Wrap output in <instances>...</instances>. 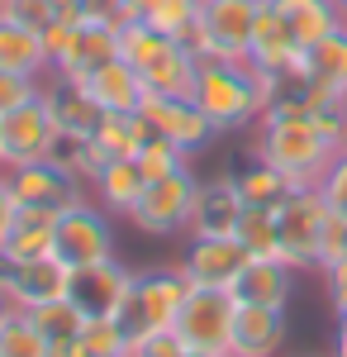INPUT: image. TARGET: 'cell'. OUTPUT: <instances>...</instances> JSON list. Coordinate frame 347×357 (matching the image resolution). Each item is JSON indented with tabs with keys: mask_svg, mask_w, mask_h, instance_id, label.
Masks as SVG:
<instances>
[{
	"mask_svg": "<svg viewBox=\"0 0 347 357\" xmlns=\"http://www.w3.org/2000/svg\"><path fill=\"white\" fill-rule=\"evenodd\" d=\"M343 148L314 124V114L304 110V100L295 96V86L281 91V100L262 114V138H257V158L271 162L291 186H319L323 172L333 167Z\"/></svg>",
	"mask_w": 347,
	"mask_h": 357,
	"instance_id": "obj_1",
	"label": "cell"
},
{
	"mask_svg": "<svg viewBox=\"0 0 347 357\" xmlns=\"http://www.w3.org/2000/svg\"><path fill=\"white\" fill-rule=\"evenodd\" d=\"M286 91V77L276 72H262L252 62H224V57H210L195 67V91L190 100L200 105V114L214 124V134H229V129H242L252 119L281 100Z\"/></svg>",
	"mask_w": 347,
	"mask_h": 357,
	"instance_id": "obj_2",
	"label": "cell"
},
{
	"mask_svg": "<svg viewBox=\"0 0 347 357\" xmlns=\"http://www.w3.org/2000/svg\"><path fill=\"white\" fill-rule=\"evenodd\" d=\"M119 57L143 77V91L148 96H176V100H190L195 91V57L167 38L157 29H148V20H124L119 24Z\"/></svg>",
	"mask_w": 347,
	"mask_h": 357,
	"instance_id": "obj_3",
	"label": "cell"
},
{
	"mask_svg": "<svg viewBox=\"0 0 347 357\" xmlns=\"http://www.w3.org/2000/svg\"><path fill=\"white\" fill-rule=\"evenodd\" d=\"M186 291H190V281L181 276V267H176V272L134 276V291H129V301L119 310V324L129 333V343L176 329V314H181V305H186Z\"/></svg>",
	"mask_w": 347,
	"mask_h": 357,
	"instance_id": "obj_4",
	"label": "cell"
},
{
	"mask_svg": "<svg viewBox=\"0 0 347 357\" xmlns=\"http://www.w3.org/2000/svg\"><path fill=\"white\" fill-rule=\"evenodd\" d=\"M233 291H214V286H190L186 305L176 314V333L190 353L205 357H229V338H233Z\"/></svg>",
	"mask_w": 347,
	"mask_h": 357,
	"instance_id": "obj_5",
	"label": "cell"
},
{
	"mask_svg": "<svg viewBox=\"0 0 347 357\" xmlns=\"http://www.w3.org/2000/svg\"><path fill=\"white\" fill-rule=\"evenodd\" d=\"M271 220H276V238H281V262L286 267H314L319 234H323V220H328V200H323L319 186L291 191L271 210Z\"/></svg>",
	"mask_w": 347,
	"mask_h": 357,
	"instance_id": "obj_6",
	"label": "cell"
},
{
	"mask_svg": "<svg viewBox=\"0 0 347 357\" xmlns=\"http://www.w3.org/2000/svg\"><path fill=\"white\" fill-rule=\"evenodd\" d=\"M53 257H62L72 272L114 257V229H109V215L100 210V205H91V200L67 205V210L57 215V224H53Z\"/></svg>",
	"mask_w": 347,
	"mask_h": 357,
	"instance_id": "obj_7",
	"label": "cell"
},
{
	"mask_svg": "<svg viewBox=\"0 0 347 357\" xmlns=\"http://www.w3.org/2000/svg\"><path fill=\"white\" fill-rule=\"evenodd\" d=\"M195 191H200V181L190 176V167L171 172V176H157V181L143 186V195H138L129 220H134V229H143V234H176V229L190 224Z\"/></svg>",
	"mask_w": 347,
	"mask_h": 357,
	"instance_id": "obj_8",
	"label": "cell"
},
{
	"mask_svg": "<svg viewBox=\"0 0 347 357\" xmlns=\"http://www.w3.org/2000/svg\"><path fill=\"white\" fill-rule=\"evenodd\" d=\"M57 143V124L48 105H43V91L20 105V110L0 114V158H5V172L10 167H24V162H43Z\"/></svg>",
	"mask_w": 347,
	"mask_h": 357,
	"instance_id": "obj_9",
	"label": "cell"
},
{
	"mask_svg": "<svg viewBox=\"0 0 347 357\" xmlns=\"http://www.w3.org/2000/svg\"><path fill=\"white\" fill-rule=\"evenodd\" d=\"M129 291H134V272L119 267L114 257H105V262H91V267H77L72 272L67 301L77 305L86 319H119Z\"/></svg>",
	"mask_w": 347,
	"mask_h": 357,
	"instance_id": "obj_10",
	"label": "cell"
},
{
	"mask_svg": "<svg viewBox=\"0 0 347 357\" xmlns=\"http://www.w3.org/2000/svg\"><path fill=\"white\" fill-rule=\"evenodd\" d=\"M257 10H262V0H205V5H200V24H205L210 57H224V62H247Z\"/></svg>",
	"mask_w": 347,
	"mask_h": 357,
	"instance_id": "obj_11",
	"label": "cell"
},
{
	"mask_svg": "<svg viewBox=\"0 0 347 357\" xmlns=\"http://www.w3.org/2000/svg\"><path fill=\"white\" fill-rule=\"evenodd\" d=\"M247 62H252V67H262V72L286 77V86L304 82V48L291 38V29H286V20L276 15V5H271V0H262V10H257Z\"/></svg>",
	"mask_w": 347,
	"mask_h": 357,
	"instance_id": "obj_12",
	"label": "cell"
},
{
	"mask_svg": "<svg viewBox=\"0 0 347 357\" xmlns=\"http://www.w3.org/2000/svg\"><path fill=\"white\" fill-rule=\"evenodd\" d=\"M5 176H10V191H15V200H20V205H29V210H53V215H62L67 205L86 200L77 176H67V172H62L57 162H48V158H43V162L10 167Z\"/></svg>",
	"mask_w": 347,
	"mask_h": 357,
	"instance_id": "obj_13",
	"label": "cell"
},
{
	"mask_svg": "<svg viewBox=\"0 0 347 357\" xmlns=\"http://www.w3.org/2000/svg\"><path fill=\"white\" fill-rule=\"evenodd\" d=\"M143 114L153 124V134L176 143L181 153H200L214 138V124L200 114L195 100H176V96H143Z\"/></svg>",
	"mask_w": 347,
	"mask_h": 357,
	"instance_id": "obj_14",
	"label": "cell"
},
{
	"mask_svg": "<svg viewBox=\"0 0 347 357\" xmlns=\"http://www.w3.org/2000/svg\"><path fill=\"white\" fill-rule=\"evenodd\" d=\"M119 57V24H105V20H81L67 53L53 62V77H67V82H86L95 77L105 62Z\"/></svg>",
	"mask_w": 347,
	"mask_h": 357,
	"instance_id": "obj_15",
	"label": "cell"
},
{
	"mask_svg": "<svg viewBox=\"0 0 347 357\" xmlns=\"http://www.w3.org/2000/svg\"><path fill=\"white\" fill-rule=\"evenodd\" d=\"M242 195L233 176H214V181H200L195 191V205H190V238H233V229L242 220Z\"/></svg>",
	"mask_w": 347,
	"mask_h": 357,
	"instance_id": "obj_16",
	"label": "cell"
},
{
	"mask_svg": "<svg viewBox=\"0 0 347 357\" xmlns=\"http://www.w3.org/2000/svg\"><path fill=\"white\" fill-rule=\"evenodd\" d=\"M242 267H247V252L238 238H190L181 257V276L190 286H214V291H229Z\"/></svg>",
	"mask_w": 347,
	"mask_h": 357,
	"instance_id": "obj_17",
	"label": "cell"
},
{
	"mask_svg": "<svg viewBox=\"0 0 347 357\" xmlns=\"http://www.w3.org/2000/svg\"><path fill=\"white\" fill-rule=\"evenodd\" d=\"M286 343V310L276 305H242L233 310L229 357H276Z\"/></svg>",
	"mask_w": 347,
	"mask_h": 357,
	"instance_id": "obj_18",
	"label": "cell"
},
{
	"mask_svg": "<svg viewBox=\"0 0 347 357\" xmlns=\"http://www.w3.org/2000/svg\"><path fill=\"white\" fill-rule=\"evenodd\" d=\"M43 105L53 114L57 134L91 138L95 124L105 119V110L95 105V96L86 91V82H67V77H53V86H43Z\"/></svg>",
	"mask_w": 347,
	"mask_h": 357,
	"instance_id": "obj_19",
	"label": "cell"
},
{
	"mask_svg": "<svg viewBox=\"0 0 347 357\" xmlns=\"http://www.w3.org/2000/svg\"><path fill=\"white\" fill-rule=\"evenodd\" d=\"M72 286V267L62 257H38V262H20L15 281H10V305L15 310H38L48 301H62Z\"/></svg>",
	"mask_w": 347,
	"mask_h": 357,
	"instance_id": "obj_20",
	"label": "cell"
},
{
	"mask_svg": "<svg viewBox=\"0 0 347 357\" xmlns=\"http://www.w3.org/2000/svg\"><path fill=\"white\" fill-rule=\"evenodd\" d=\"M291 286H295V267H286L281 257H247V267L238 272V281L229 291L242 305H276V310H286Z\"/></svg>",
	"mask_w": 347,
	"mask_h": 357,
	"instance_id": "obj_21",
	"label": "cell"
},
{
	"mask_svg": "<svg viewBox=\"0 0 347 357\" xmlns=\"http://www.w3.org/2000/svg\"><path fill=\"white\" fill-rule=\"evenodd\" d=\"M271 5L286 20V29H291V38L300 48H314L319 38H328L333 29L347 24V10L338 0H271Z\"/></svg>",
	"mask_w": 347,
	"mask_h": 357,
	"instance_id": "obj_22",
	"label": "cell"
},
{
	"mask_svg": "<svg viewBox=\"0 0 347 357\" xmlns=\"http://www.w3.org/2000/svg\"><path fill=\"white\" fill-rule=\"evenodd\" d=\"M86 91L95 96V105L105 114H138L143 110V96H148V91H143V77H138L124 57H114L95 77H86Z\"/></svg>",
	"mask_w": 347,
	"mask_h": 357,
	"instance_id": "obj_23",
	"label": "cell"
},
{
	"mask_svg": "<svg viewBox=\"0 0 347 357\" xmlns=\"http://www.w3.org/2000/svg\"><path fill=\"white\" fill-rule=\"evenodd\" d=\"M95 205L105 210V215H134L138 195H143V186H148V176L138 172L134 158H114V162H105L100 172H95Z\"/></svg>",
	"mask_w": 347,
	"mask_h": 357,
	"instance_id": "obj_24",
	"label": "cell"
},
{
	"mask_svg": "<svg viewBox=\"0 0 347 357\" xmlns=\"http://www.w3.org/2000/svg\"><path fill=\"white\" fill-rule=\"evenodd\" d=\"M53 224L57 215L53 210H29V205H20V220H15V229H10V238H5V257L20 267V262H38V257H53Z\"/></svg>",
	"mask_w": 347,
	"mask_h": 357,
	"instance_id": "obj_25",
	"label": "cell"
},
{
	"mask_svg": "<svg viewBox=\"0 0 347 357\" xmlns=\"http://www.w3.org/2000/svg\"><path fill=\"white\" fill-rule=\"evenodd\" d=\"M304 82L347 100V24L319 38L314 48H304Z\"/></svg>",
	"mask_w": 347,
	"mask_h": 357,
	"instance_id": "obj_26",
	"label": "cell"
},
{
	"mask_svg": "<svg viewBox=\"0 0 347 357\" xmlns=\"http://www.w3.org/2000/svg\"><path fill=\"white\" fill-rule=\"evenodd\" d=\"M153 138V124H148V114H105L100 124H95V153H100V162H114V158H138V148Z\"/></svg>",
	"mask_w": 347,
	"mask_h": 357,
	"instance_id": "obj_27",
	"label": "cell"
},
{
	"mask_svg": "<svg viewBox=\"0 0 347 357\" xmlns=\"http://www.w3.org/2000/svg\"><path fill=\"white\" fill-rule=\"evenodd\" d=\"M0 72H20V77H43L48 72V48L43 33L0 20Z\"/></svg>",
	"mask_w": 347,
	"mask_h": 357,
	"instance_id": "obj_28",
	"label": "cell"
},
{
	"mask_svg": "<svg viewBox=\"0 0 347 357\" xmlns=\"http://www.w3.org/2000/svg\"><path fill=\"white\" fill-rule=\"evenodd\" d=\"M233 181H238L242 205H252V210H276V205H281L291 191H300V186H291V181H286V176H281L271 162H262V158H257L252 167H242Z\"/></svg>",
	"mask_w": 347,
	"mask_h": 357,
	"instance_id": "obj_29",
	"label": "cell"
},
{
	"mask_svg": "<svg viewBox=\"0 0 347 357\" xmlns=\"http://www.w3.org/2000/svg\"><path fill=\"white\" fill-rule=\"evenodd\" d=\"M0 357H53V343L38 333V324L24 310H15L0 329Z\"/></svg>",
	"mask_w": 347,
	"mask_h": 357,
	"instance_id": "obj_30",
	"label": "cell"
},
{
	"mask_svg": "<svg viewBox=\"0 0 347 357\" xmlns=\"http://www.w3.org/2000/svg\"><path fill=\"white\" fill-rule=\"evenodd\" d=\"M233 238L242 243L247 257H281V238H276V220H271V210H242L238 229H233Z\"/></svg>",
	"mask_w": 347,
	"mask_h": 357,
	"instance_id": "obj_31",
	"label": "cell"
},
{
	"mask_svg": "<svg viewBox=\"0 0 347 357\" xmlns=\"http://www.w3.org/2000/svg\"><path fill=\"white\" fill-rule=\"evenodd\" d=\"M29 319L38 324V333L48 338V343H62V338H77L81 329H86V314H81L77 305L67 301H48V305H38V310H24Z\"/></svg>",
	"mask_w": 347,
	"mask_h": 357,
	"instance_id": "obj_32",
	"label": "cell"
},
{
	"mask_svg": "<svg viewBox=\"0 0 347 357\" xmlns=\"http://www.w3.org/2000/svg\"><path fill=\"white\" fill-rule=\"evenodd\" d=\"M200 5H205V0H157L143 20H148V29H157L167 38H181V33L200 20Z\"/></svg>",
	"mask_w": 347,
	"mask_h": 357,
	"instance_id": "obj_33",
	"label": "cell"
},
{
	"mask_svg": "<svg viewBox=\"0 0 347 357\" xmlns=\"http://www.w3.org/2000/svg\"><path fill=\"white\" fill-rule=\"evenodd\" d=\"M138 172H143V176H148V181H157V176H171V172H181V167H186V153H181V148H176V143H167V138H148V143H143V148H138Z\"/></svg>",
	"mask_w": 347,
	"mask_h": 357,
	"instance_id": "obj_34",
	"label": "cell"
},
{
	"mask_svg": "<svg viewBox=\"0 0 347 357\" xmlns=\"http://www.w3.org/2000/svg\"><path fill=\"white\" fill-rule=\"evenodd\" d=\"M81 338H86V348L95 357H129V348H134L119 319H86Z\"/></svg>",
	"mask_w": 347,
	"mask_h": 357,
	"instance_id": "obj_35",
	"label": "cell"
},
{
	"mask_svg": "<svg viewBox=\"0 0 347 357\" xmlns=\"http://www.w3.org/2000/svg\"><path fill=\"white\" fill-rule=\"evenodd\" d=\"M0 20H15V24L43 33L57 20V10H53V0H0Z\"/></svg>",
	"mask_w": 347,
	"mask_h": 357,
	"instance_id": "obj_36",
	"label": "cell"
},
{
	"mask_svg": "<svg viewBox=\"0 0 347 357\" xmlns=\"http://www.w3.org/2000/svg\"><path fill=\"white\" fill-rule=\"evenodd\" d=\"M338 262H347V220L328 210L323 234H319V257H314V267H319V272H328V267H338Z\"/></svg>",
	"mask_w": 347,
	"mask_h": 357,
	"instance_id": "obj_37",
	"label": "cell"
},
{
	"mask_svg": "<svg viewBox=\"0 0 347 357\" xmlns=\"http://www.w3.org/2000/svg\"><path fill=\"white\" fill-rule=\"evenodd\" d=\"M38 91H43V86H38V77L0 72V114H10V110H20V105H29Z\"/></svg>",
	"mask_w": 347,
	"mask_h": 357,
	"instance_id": "obj_38",
	"label": "cell"
},
{
	"mask_svg": "<svg viewBox=\"0 0 347 357\" xmlns=\"http://www.w3.org/2000/svg\"><path fill=\"white\" fill-rule=\"evenodd\" d=\"M319 191H323V200H328V210H333V215H343V220H347V148L338 153V158H333V167L323 172Z\"/></svg>",
	"mask_w": 347,
	"mask_h": 357,
	"instance_id": "obj_39",
	"label": "cell"
},
{
	"mask_svg": "<svg viewBox=\"0 0 347 357\" xmlns=\"http://www.w3.org/2000/svg\"><path fill=\"white\" fill-rule=\"evenodd\" d=\"M129 357H190V348L181 343V333L167 329V333H153V338H138Z\"/></svg>",
	"mask_w": 347,
	"mask_h": 357,
	"instance_id": "obj_40",
	"label": "cell"
},
{
	"mask_svg": "<svg viewBox=\"0 0 347 357\" xmlns=\"http://www.w3.org/2000/svg\"><path fill=\"white\" fill-rule=\"evenodd\" d=\"M72 33H77V24H67V20H53V24L43 29V48H48V72H53V62H57V57L67 53Z\"/></svg>",
	"mask_w": 347,
	"mask_h": 357,
	"instance_id": "obj_41",
	"label": "cell"
},
{
	"mask_svg": "<svg viewBox=\"0 0 347 357\" xmlns=\"http://www.w3.org/2000/svg\"><path fill=\"white\" fill-rule=\"evenodd\" d=\"M15 220H20V200H15V191H10V176L0 172V248H5V238H10Z\"/></svg>",
	"mask_w": 347,
	"mask_h": 357,
	"instance_id": "obj_42",
	"label": "cell"
},
{
	"mask_svg": "<svg viewBox=\"0 0 347 357\" xmlns=\"http://www.w3.org/2000/svg\"><path fill=\"white\" fill-rule=\"evenodd\" d=\"M328 301H333V310L338 314H347V262H338V267H328Z\"/></svg>",
	"mask_w": 347,
	"mask_h": 357,
	"instance_id": "obj_43",
	"label": "cell"
},
{
	"mask_svg": "<svg viewBox=\"0 0 347 357\" xmlns=\"http://www.w3.org/2000/svg\"><path fill=\"white\" fill-rule=\"evenodd\" d=\"M153 5H157V0H114V10H119V24H124V20H143Z\"/></svg>",
	"mask_w": 347,
	"mask_h": 357,
	"instance_id": "obj_44",
	"label": "cell"
},
{
	"mask_svg": "<svg viewBox=\"0 0 347 357\" xmlns=\"http://www.w3.org/2000/svg\"><path fill=\"white\" fill-rule=\"evenodd\" d=\"M53 357H95L91 348H86V338H62V343H53Z\"/></svg>",
	"mask_w": 347,
	"mask_h": 357,
	"instance_id": "obj_45",
	"label": "cell"
},
{
	"mask_svg": "<svg viewBox=\"0 0 347 357\" xmlns=\"http://www.w3.org/2000/svg\"><path fill=\"white\" fill-rule=\"evenodd\" d=\"M10 281H15V262L0 252V301H10Z\"/></svg>",
	"mask_w": 347,
	"mask_h": 357,
	"instance_id": "obj_46",
	"label": "cell"
},
{
	"mask_svg": "<svg viewBox=\"0 0 347 357\" xmlns=\"http://www.w3.org/2000/svg\"><path fill=\"white\" fill-rule=\"evenodd\" d=\"M333 357H347V314H338V333H333Z\"/></svg>",
	"mask_w": 347,
	"mask_h": 357,
	"instance_id": "obj_47",
	"label": "cell"
},
{
	"mask_svg": "<svg viewBox=\"0 0 347 357\" xmlns=\"http://www.w3.org/2000/svg\"><path fill=\"white\" fill-rule=\"evenodd\" d=\"M10 314H15V305H10V301H0V329H5V319H10Z\"/></svg>",
	"mask_w": 347,
	"mask_h": 357,
	"instance_id": "obj_48",
	"label": "cell"
},
{
	"mask_svg": "<svg viewBox=\"0 0 347 357\" xmlns=\"http://www.w3.org/2000/svg\"><path fill=\"white\" fill-rule=\"evenodd\" d=\"M0 172H5V158H0Z\"/></svg>",
	"mask_w": 347,
	"mask_h": 357,
	"instance_id": "obj_49",
	"label": "cell"
},
{
	"mask_svg": "<svg viewBox=\"0 0 347 357\" xmlns=\"http://www.w3.org/2000/svg\"><path fill=\"white\" fill-rule=\"evenodd\" d=\"M338 5H343V10H347V0H338Z\"/></svg>",
	"mask_w": 347,
	"mask_h": 357,
	"instance_id": "obj_50",
	"label": "cell"
}]
</instances>
